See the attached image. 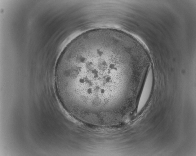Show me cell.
<instances>
[{
    "instance_id": "cell-1",
    "label": "cell",
    "mask_w": 196,
    "mask_h": 156,
    "mask_svg": "<svg viewBox=\"0 0 196 156\" xmlns=\"http://www.w3.org/2000/svg\"><path fill=\"white\" fill-rule=\"evenodd\" d=\"M132 69L124 51L109 42L94 40L72 46L63 51L56 65L58 98L75 117L109 118L117 111L123 76Z\"/></svg>"
}]
</instances>
